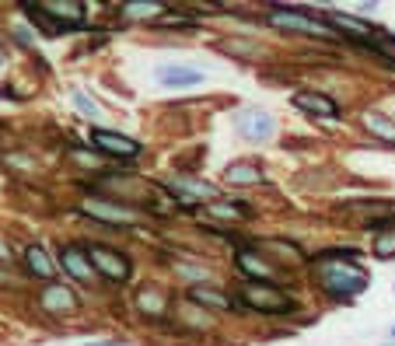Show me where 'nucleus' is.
I'll return each instance as SVG.
<instances>
[{
	"instance_id": "f257e3e1",
	"label": "nucleus",
	"mask_w": 395,
	"mask_h": 346,
	"mask_svg": "<svg viewBox=\"0 0 395 346\" xmlns=\"http://www.w3.org/2000/svg\"><path fill=\"white\" fill-rule=\"evenodd\" d=\"M318 280H322V287L332 298H354L367 287L364 269H357V266H350L343 259H322L318 262Z\"/></svg>"
},
{
	"instance_id": "5701e85b",
	"label": "nucleus",
	"mask_w": 395,
	"mask_h": 346,
	"mask_svg": "<svg viewBox=\"0 0 395 346\" xmlns=\"http://www.w3.org/2000/svg\"><path fill=\"white\" fill-rule=\"evenodd\" d=\"M266 249L280 252V259L291 262V266H298V262L305 259V256H301V249H298V245H287V242H266Z\"/></svg>"
},
{
	"instance_id": "39448f33",
	"label": "nucleus",
	"mask_w": 395,
	"mask_h": 346,
	"mask_svg": "<svg viewBox=\"0 0 395 346\" xmlns=\"http://www.w3.org/2000/svg\"><path fill=\"white\" fill-rule=\"evenodd\" d=\"M81 210L88 213V217H95V220H102L105 227H130V224H137V210H130V206H123V203H108V200H81Z\"/></svg>"
},
{
	"instance_id": "b1692460",
	"label": "nucleus",
	"mask_w": 395,
	"mask_h": 346,
	"mask_svg": "<svg viewBox=\"0 0 395 346\" xmlns=\"http://www.w3.org/2000/svg\"><path fill=\"white\" fill-rule=\"evenodd\" d=\"M210 213H217V217H249V206H238V203H210Z\"/></svg>"
},
{
	"instance_id": "1a4fd4ad",
	"label": "nucleus",
	"mask_w": 395,
	"mask_h": 346,
	"mask_svg": "<svg viewBox=\"0 0 395 346\" xmlns=\"http://www.w3.org/2000/svg\"><path fill=\"white\" fill-rule=\"evenodd\" d=\"M56 259H60V266L77 280V283H91L98 273H95V266H91V256H88V249H81V245H60V252H56Z\"/></svg>"
},
{
	"instance_id": "20e7f679",
	"label": "nucleus",
	"mask_w": 395,
	"mask_h": 346,
	"mask_svg": "<svg viewBox=\"0 0 395 346\" xmlns=\"http://www.w3.org/2000/svg\"><path fill=\"white\" fill-rule=\"evenodd\" d=\"M88 256H91V266L102 280H112V283H123L130 276V259L108 245H88Z\"/></svg>"
},
{
	"instance_id": "0eeeda50",
	"label": "nucleus",
	"mask_w": 395,
	"mask_h": 346,
	"mask_svg": "<svg viewBox=\"0 0 395 346\" xmlns=\"http://www.w3.org/2000/svg\"><path fill=\"white\" fill-rule=\"evenodd\" d=\"M235 126H238V133L245 137V140H269L273 137V115L269 112H262V108H242L238 115H235Z\"/></svg>"
},
{
	"instance_id": "c85d7f7f",
	"label": "nucleus",
	"mask_w": 395,
	"mask_h": 346,
	"mask_svg": "<svg viewBox=\"0 0 395 346\" xmlns=\"http://www.w3.org/2000/svg\"><path fill=\"white\" fill-rule=\"evenodd\" d=\"M4 259H11V249H8V242H4V238H0V262H4Z\"/></svg>"
},
{
	"instance_id": "bb28decb",
	"label": "nucleus",
	"mask_w": 395,
	"mask_h": 346,
	"mask_svg": "<svg viewBox=\"0 0 395 346\" xmlns=\"http://www.w3.org/2000/svg\"><path fill=\"white\" fill-rule=\"evenodd\" d=\"M154 25L157 28H193V18H186V15H161Z\"/></svg>"
},
{
	"instance_id": "393cba45",
	"label": "nucleus",
	"mask_w": 395,
	"mask_h": 346,
	"mask_svg": "<svg viewBox=\"0 0 395 346\" xmlns=\"http://www.w3.org/2000/svg\"><path fill=\"white\" fill-rule=\"evenodd\" d=\"M70 98H74V105L81 108V115H88V119H95V115H98V105H95L81 88H70Z\"/></svg>"
},
{
	"instance_id": "2eb2a0df",
	"label": "nucleus",
	"mask_w": 395,
	"mask_h": 346,
	"mask_svg": "<svg viewBox=\"0 0 395 346\" xmlns=\"http://www.w3.org/2000/svg\"><path fill=\"white\" fill-rule=\"evenodd\" d=\"M294 105L311 112V115H336V102L318 95V91H294Z\"/></svg>"
},
{
	"instance_id": "a211bd4d",
	"label": "nucleus",
	"mask_w": 395,
	"mask_h": 346,
	"mask_svg": "<svg viewBox=\"0 0 395 346\" xmlns=\"http://www.w3.org/2000/svg\"><path fill=\"white\" fill-rule=\"evenodd\" d=\"M137 308H140L144 315H154V318H157V315L168 311V298L157 291V287H144V291L137 294Z\"/></svg>"
},
{
	"instance_id": "dca6fc26",
	"label": "nucleus",
	"mask_w": 395,
	"mask_h": 346,
	"mask_svg": "<svg viewBox=\"0 0 395 346\" xmlns=\"http://www.w3.org/2000/svg\"><path fill=\"white\" fill-rule=\"evenodd\" d=\"M25 262H28V269L39 276V280H46V283H52V273H56V262L46 256V249L42 245H28L25 249Z\"/></svg>"
},
{
	"instance_id": "f3484780",
	"label": "nucleus",
	"mask_w": 395,
	"mask_h": 346,
	"mask_svg": "<svg viewBox=\"0 0 395 346\" xmlns=\"http://www.w3.org/2000/svg\"><path fill=\"white\" fill-rule=\"evenodd\" d=\"M238 266H242L249 276H256V283L262 280V283H273V287H276V273L266 266V259H262V256H256V252H249V249H245V252H238Z\"/></svg>"
},
{
	"instance_id": "cd10ccee",
	"label": "nucleus",
	"mask_w": 395,
	"mask_h": 346,
	"mask_svg": "<svg viewBox=\"0 0 395 346\" xmlns=\"http://www.w3.org/2000/svg\"><path fill=\"white\" fill-rule=\"evenodd\" d=\"M220 49H228V52H238V56H256V52H259L256 46H249V42H238V39H235V42H220Z\"/></svg>"
},
{
	"instance_id": "9d476101",
	"label": "nucleus",
	"mask_w": 395,
	"mask_h": 346,
	"mask_svg": "<svg viewBox=\"0 0 395 346\" xmlns=\"http://www.w3.org/2000/svg\"><path fill=\"white\" fill-rule=\"evenodd\" d=\"M46 11V18L56 25V28H81L84 25V4L81 0H46V4H39Z\"/></svg>"
},
{
	"instance_id": "f03ea898",
	"label": "nucleus",
	"mask_w": 395,
	"mask_h": 346,
	"mask_svg": "<svg viewBox=\"0 0 395 346\" xmlns=\"http://www.w3.org/2000/svg\"><path fill=\"white\" fill-rule=\"evenodd\" d=\"M242 305H249L252 311H262V315H284V311H294V301L280 291L273 283H245L242 287Z\"/></svg>"
},
{
	"instance_id": "f8f14e48",
	"label": "nucleus",
	"mask_w": 395,
	"mask_h": 346,
	"mask_svg": "<svg viewBox=\"0 0 395 346\" xmlns=\"http://www.w3.org/2000/svg\"><path fill=\"white\" fill-rule=\"evenodd\" d=\"M224 182L228 186H259L262 182V171L256 161H235L224 168Z\"/></svg>"
},
{
	"instance_id": "a878e982",
	"label": "nucleus",
	"mask_w": 395,
	"mask_h": 346,
	"mask_svg": "<svg viewBox=\"0 0 395 346\" xmlns=\"http://www.w3.org/2000/svg\"><path fill=\"white\" fill-rule=\"evenodd\" d=\"M175 273L186 276V280H193V287H200L203 280H210V269H203V266H186V262H179Z\"/></svg>"
},
{
	"instance_id": "9b49d317",
	"label": "nucleus",
	"mask_w": 395,
	"mask_h": 346,
	"mask_svg": "<svg viewBox=\"0 0 395 346\" xmlns=\"http://www.w3.org/2000/svg\"><path fill=\"white\" fill-rule=\"evenodd\" d=\"M172 186V193H179V200L182 203H196V200H210V203H217V186H210V182H200V179H172L168 182Z\"/></svg>"
},
{
	"instance_id": "4468645a",
	"label": "nucleus",
	"mask_w": 395,
	"mask_h": 346,
	"mask_svg": "<svg viewBox=\"0 0 395 346\" xmlns=\"http://www.w3.org/2000/svg\"><path fill=\"white\" fill-rule=\"evenodd\" d=\"M157 81L164 88H193L203 81L200 70H189V67H157Z\"/></svg>"
},
{
	"instance_id": "412c9836",
	"label": "nucleus",
	"mask_w": 395,
	"mask_h": 346,
	"mask_svg": "<svg viewBox=\"0 0 395 346\" xmlns=\"http://www.w3.org/2000/svg\"><path fill=\"white\" fill-rule=\"evenodd\" d=\"M329 21L336 25V28H347L350 35H357V39H367L371 32H367V25L360 21V18H350V15H329Z\"/></svg>"
},
{
	"instance_id": "423d86ee",
	"label": "nucleus",
	"mask_w": 395,
	"mask_h": 346,
	"mask_svg": "<svg viewBox=\"0 0 395 346\" xmlns=\"http://www.w3.org/2000/svg\"><path fill=\"white\" fill-rule=\"evenodd\" d=\"M39 305H42V311H49V315H77V311H81L77 294L70 291V287H64V283H42Z\"/></svg>"
},
{
	"instance_id": "aec40b11",
	"label": "nucleus",
	"mask_w": 395,
	"mask_h": 346,
	"mask_svg": "<svg viewBox=\"0 0 395 346\" xmlns=\"http://www.w3.org/2000/svg\"><path fill=\"white\" fill-rule=\"evenodd\" d=\"M119 11H123L126 18H144V21H151V18H157V15L164 11V4H161V0H126Z\"/></svg>"
},
{
	"instance_id": "4be33fe9",
	"label": "nucleus",
	"mask_w": 395,
	"mask_h": 346,
	"mask_svg": "<svg viewBox=\"0 0 395 346\" xmlns=\"http://www.w3.org/2000/svg\"><path fill=\"white\" fill-rule=\"evenodd\" d=\"M374 256H378V259H392V256H395V227L378 231V238H374Z\"/></svg>"
},
{
	"instance_id": "7ed1b4c3",
	"label": "nucleus",
	"mask_w": 395,
	"mask_h": 346,
	"mask_svg": "<svg viewBox=\"0 0 395 346\" xmlns=\"http://www.w3.org/2000/svg\"><path fill=\"white\" fill-rule=\"evenodd\" d=\"M269 25L273 28H284V32H301V35H322V39H329L332 35V28L322 21V18H315L311 11H269Z\"/></svg>"
},
{
	"instance_id": "6e6552de",
	"label": "nucleus",
	"mask_w": 395,
	"mask_h": 346,
	"mask_svg": "<svg viewBox=\"0 0 395 346\" xmlns=\"http://www.w3.org/2000/svg\"><path fill=\"white\" fill-rule=\"evenodd\" d=\"M91 144L108 157H137L140 154V144L133 137L116 133V130H91Z\"/></svg>"
},
{
	"instance_id": "ddd939ff",
	"label": "nucleus",
	"mask_w": 395,
	"mask_h": 346,
	"mask_svg": "<svg viewBox=\"0 0 395 346\" xmlns=\"http://www.w3.org/2000/svg\"><path fill=\"white\" fill-rule=\"evenodd\" d=\"M189 301L193 305H203V308H213V311H228V308H235V301L228 298V294H220V291H213V287H189Z\"/></svg>"
},
{
	"instance_id": "6ab92c4d",
	"label": "nucleus",
	"mask_w": 395,
	"mask_h": 346,
	"mask_svg": "<svg viewBox=\"0 0 395 346\" xmlns=\"http://www.w3.org/2000/svg\"><path fill=\"white\" fill-rule=\"evenodd\" d=\"M364 126H367V133L381 137L385 144H395V123L385 112H364Z\"/></svg>"
}]
</instances>
